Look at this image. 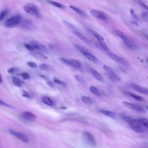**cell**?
<instances>
[{
    "instance_id": "cell-22",
    "label": "cell",
    "mask_w": 148,
    "mask_h": 148,
    "mask_svg": "<svg viewBox=\"0 0 148 148\" xmlns=\"http://www.w3.org/2000/svg\"><path fill=\"white\" fill-rule=\"evenodd\" d=\"M90 32H91V34H92V35L95 38H97L99 41H103V38L100 35V34H99L98 33H97V32H95V31H92V30H90Z\"/></svg>"
},
{
    "instance_id": "cell-3",
    "label": "cell",
    "mask_w": 148,
    "mask_h": 148,
    "mask_svg": "<svg viewBox=\"0 0 148 148\" xmlns=\"http://www.w3.org/2000/svg\"><path fill=\"white\" fill-rule=\"evenodd\" d=\"M82 138L84 143L91 147H94L96 145V140L94 136L89 132L84 131L82 134Z\"/></svg>"
},
{
    "instance_id": "cell-2",
    "label": "cell",
    "mask_w": 148,
    "mask_h": 148,
    "mask_svg": "<svg viewBox=\"0 0 148 148\" xmlns=\"http://www.w3.org/2000/svg\"><path fill=\"white\" fill-rule=\"evenodd\" d=\"M23 9L24 11L28 14L33 16L36 18L40 17V14L38 9L34 4L30 3H27L23 6Z\"/></svg>"
},
{
    "instance_id": "cell-20",
    "label": "cell",
    "mask_w": 148,
    "mask_h": 148,
    "mask_svg": "<svg viewBox=\"0 0 148 148\" xmlns=\"http://www.w3.org/2000/svg\"><path fill=\"white\" fill-rule=\"evenodd\" d=\"M81 100L83 103H84L87 105H91L92 103V101L90 97H87V96H84V95L82 96Z\"/></svg>"
},
{
    "instance_id": "cell-5",
    "label": "cell",
    "mask_w": 148,
    "mask_h": 148,
    "mask_svg": "<svg viewBox=\"0 0 148 148\" xmlns=\"http://www.w3.org/2000/svg\"><path fill=\"white\" fill-rule=\"evenodd\" d=\"M115 33L121 39V40L124 42V43H125V45L129 48L131 49H135L136 48L135 45L131 40H130L122 32L119 30H116L115 31Z\"/></svg>"
},
{
    "instance_id": "cell-38",
    "label": "cell",
    "mask_w": 148,
    "mask_h": 148,
    "mask_svg": "<svg viewBox=\"0 0 148 148\" xmlns=\"http://www.w3.org/2000/svg\"><path fill=\"white\" fill-rule=\"evenodd\" d=\"M123 119L125 120V121H127V122H128V123H130V121H131V120L132 119V118H131V117H128V116H123Z\"/></svg>"
},
{
    "instance_id": "cell-14",
    "label": "cell",
    "mask_w": 148,
    "mask_h": 148,
    "mask_svg": "<svg viewBox=\"0 0 148 148\" xmlns=\"http://www.w3.org/2000/svg\"><path fill=\"white\" fill-rule=\"evenodd\" d=\"M82 54L91 61H92L94 62H96L97 61V57L95 56H94L92 54H91V53L90 51H89L88 50H87L86 51H85Z\"/></svg>"
},
{
    "instance_id": "cell-39",
    "label": "cell",
    "mask_w": 148,
    "mask_h": 148,
    "mask_svg": "<svg viewBox=\"0 0 148 148\" xmlns=\"http://www.w3.org/2000/svg\"><path fill=\"white\" fill-rule=\"evenodd\" d=\"M16 71V68L14 67H12V68H10L8 70V72L10 73H14V72Z\"/></svg>"
},
{
    "instance_id": "cell-21",
    "label": "cell",
    "mask_w": 148,
    "mask_h": 148,
    "mask_svg": "<svg viewBox=\"0 0 148 148\" xmlns=\"http://www.w3.org/2000/svg\"><path fill=\"white\" fill-rule=\"evenodd\" d=\"M12 83L13 84L17 87H21L22 86V82L18 77H12Z\"/></svg>"
},
{
    "instance_id": "cell-35",
    "label": "cell",
    "mask_w": 148,
    "mask_h": 148,
    "mask_svg": "<svg viewBox=\"0 0 148 148\" xmlns=\"http://www.w3.org/2000/svg\"><path fill=\"white\" fill-rule=\"evenodd\" d=\"M54 82H55L56 83L62 85V86H65V83L64 82L61 81V80H58V79H54Z\"/></svg>"
},
{
    "instance_id": "cell-16",
    "label": "cell",
    "mask_w": 148,
    "mask_h": 148,
    "mask_svg": "<svg viewBox=\"0 0 148 148\" xmlns=\"http://www.w3.org/2000/svg\"><path fill=\"white\" fill-rule=\"evenodd\" d=\"M68 60H69L71 66L74 67L77 69H80L82 67L81 64L78 61L76 60H73V59H69Z\"/></svg>"
},
{
    "instance_id": "cell-11",
    "label": "cell",
    "mask_w": 148,
    "mask_h": 148,
    "mask_svg": "<svg viewBox=\"0 0 148 148\" xmlns=\"http://www.w3.org/2000/svg\"><path fill=\"white\" fill-rule=\"evenodd\" d=\"M20 117L23 120H25L27 121L34 120L36 117V116L35 114H34L30 112H28V111H25V112H22L20 114Z\"/></svg>"
},
{
    "instance_id": "cell-17",
    "label": "cell",
    "mask_w": 148,
    "mask_h": 148,
    "mask_svg": "<svg viewBox=\"0 0 148 148\" xmlns=\"http://www.w3.org/2000/svg\"><path fill=\"white\" fill-rule=\"evenodd\" d=\"M101 112L104 115H105L106 116L109 117L110 118L115 119L116 117V114L113 112H111L109 110H101Z\"/></svg>"
},
{
    "instance_id": "cell-9",
    "label": "cell",
    "mask_w": 148,
    "mask_h": 148,
    "mask_svg": "<svg viewBox=\"0 0 148 148\" xmlns=\"http://www.w3.org/2000/svg\"><path fill=\"white\" fill-rule=\"evenodd\" d=\"M123 103L124 105H125L127 107H128V108L134 110H136L137 112L143 113L145 111V109L142 106L139 105L138 104L131 103V102H127V101H123Z\"/></svg>"
},
{
    "instance_id": "cell-40",
    "label": "cell",
    "mask_w": 148,
    "mask_h": 148,
    "mask_svg": "<svg viewBox=\"0 0 148 148\" xmlns=\"http://www.w3.org/2000/svg\"><path fill=\"white\" fill-rule=\"evenodd\" d=\"M47 84L50 87H53V88L54 87V84H53V82H51V81H47Z\"/></svg>"
},
{
    "instance_id": "cell-41",
    "label": "cell",
    "mask_w": 148,
    "mask_h": 148,
    "mask_svg": "<svg viewBox=\"0 0 148 148\" xmlns=\"http://www.w3.org/2000/svg\"><path fill=\"white\" fill-rule=\"evenodd\" d=\"M2 79L1 76L0 75V83H2Z\"/></svg>"
},
{
    "instance_id": "cell-27",
    "label": "cell",
    "mask_w": 148,
    "mask_h": 148,
    "mask_svg": "<svg viewBox=\"0 0 148 148\" xmlns=\"http://www.w3.org/2000/svg\"><path fill=\"white\" fill-rule=\"evenodd\" d=\"M48 2H49L50 3H51V5H53V6H54L58 8H64V6L62 4H61V3H60L57 2L52 1H48Z\"/></svg>"
},
{
    "instance_id": "cell-7",
    "label": "cell",
    "mask_w": 148,
    "mask_h": 148,
    "mask_svg": "<svg viewBox=\"0 0 148 148\" xmlns=\"http://www.w3.org/2000/svg\"><path fill=\"white\" fill-rule=\"evenodd\" d=\"M90 13L92 16L95 17V18H97L99 20H103V21H107L108 17L107 16L105 13H103L102 11L97 9H92L90 11Z\"/></svg>"
},
{
    "instance_id": "cell-23",
    "label": "cell",
    "mask_w": 148,
    "mask_h": 148,
    "mask_svg": "<svg viewBox=\"0 0 148 148\" xmlns=\"http://www.w3.org/2000/svg\"><path fill=\"white\" fill-rule=\"evenodd\" d=\"M90 91L93 93L94 94L97 95V96H101V94L100 92V91L94 86H91L90 87Z\"/></svg>"
},
{
    "instance_id": "cell-8",
    "label": "cell",
    "mask_w": 148,
    "mask_h": 148,
    "mask_svg": "<svg viewBox=\"0 0 148 148\" xmlns=\"http://www.w3.org/2000/svg\"><path fill=\"white\" fill-rule=\"evenodd\" d=\"M9 132L12 135L16 137L17 138L21 140V141H23L25 143H28V138L24 134L18 132V131H14L13 130H9Z\"/></svg>"
},
{
    "instance_id": "cell-34",
    "label": "cell",
    "mask_w": 148,
    "mask_h": 148,
    "mask_svg": "<svg viewBox=\"0 0 148 148\" xmlns=\"http://www.w3.org/2000/svg\"><path fill=\"white\" fill-rule=\"evenodd\" d=\"M39 68L42 70H46L48 68V66L45 64H42L39 65Z\"/></svg>"
},
{
    "instance_id": "cell-30",
    "label": "cell",
    "mask_w": 148,
    "mask_h": 148,
    "mask_svg": "<svg viewBox=\"0 0 148 148\" xmlns=\"http://www.w3.org/2000/svg\"><path fill=\"white\" fill-rule=\"evenodd\" d=\"M99 45H100V46L103 49V50H105V51H109V48H108V47L107 46V45L105 43V42H103V41H99Z\"/></svg>"
},
{
    "instance_id": "cell-12",
    "label": "cell",
    "mask_w": 148,
    "mask_h": 148,
    "mask_svg": "<svg viewBox=\"0 0 148 148\" xmlns=\"http://www.w3.org/2000/svg\"><path fill=\"white\" fill-rule=\"evenodd\" d=\"M131 86L133 89H134L137 92H139L141 94H146V95L148 94V89L146 87H142L139 85L135 84H131Z\"/></svg>"
},
{
    "instance_id": "cell-29",
    "label": "cell",
    "mask_w": 148,
    "mask_h": 148,
    "mask_svg": "<svg viewBox=\"0 0 148 148\" xmlns=\"http://www.w3.org/2000/svg\"><path fill=\"white\" fill-rule=\"evenodd\" d=\"M75 79L78 82H80L81 83H85V80L80 75H75Z\"/></svg>"
},
{
    "instance_id": "cell-42",
    "label": "cell",
    "mask_w": 148,
    "mask_h": 148,
    "mask_svg": "<svg viewBox=\"0 0 148 148\" xmlns=\"http://www.w3.org/2000/svg\"><path fill=\"white\" fill-rule=\"evenodd\" d=\"M144 148H145V147H144Z\"/></svg>"
},
{
    "instance_id": "cell-25",
    "label": "cell",
    "mask_w": 148,
    "mask_h": 148,
    "mask_svg": "<svg viewBox=\"0 0 148 148\" xmlns=\"http://www.w3.org/2000/svg\"><path fill=\"white\" fill-rule=\"evenodd\" d=\"M138 120L146 128L148 127V119L144 117H139Z\"/></svg>"
},
{
    "instance_id": "cell-31",
    "label": "cell",
    "mask_w": 148,
    "mask_h": 148,
    "mask_svg": "<svg viewBox=\"0 0 148 148\" xmlns=\"http://www.w3.org/2000/svg\"><path fill=\"white\" fill-rule=\"evenodd\" d=\"M24 46H25V47L27 50H28L29 51H34V50H35V49L34 48V47L31 44H25Z\"/></svg>"
},
{
    "instance_id": "cell-36",
    "label": "cell",
    "mask_w": 148,
    "mask_h": 148,
    "mask_svg": "<svg viewBox=\"0 0 148 148\" xmlns=\"http://www.w3.org/2000/svg\"><path fill=\"white\" fill-rule=\"evenodd\" d=\"M0 105L3 106H6V107H11L9 105H8V103H6V102H5L4 101H3L2 100H1L0 99Z\"/></svg>"
},
{
    "instance_id": "cell-19",
    "label": "cell",
    "mask_w": 148,
    "mask_h": 148,
    "mask_svg": "<svg viewBox=\"0 0 148 148\" xmlns=\"http://www.w3.org/2000/svg\"><path fill=\"white\" fill-rule=\"evenodd\" d=\"M75 34L79 38H80L82 40H83V42H86V43H90V41L89 40V39H88L87 37H86L84 35H83V34H82L81 33L76 31V32H75Z\"/></svg>"
},
{
    "instance_id": "cell-26",
    "label": "cell",
    "mask_w": 148,
    "mask_h": 148,
    "mask_svg": "<svg viewBox=\"0 0 148 148\" xmlns=\"http://www.w3.org/2000/svg\"><path fill=\"white\" fill-rule=\"evenodd\" d=\"M71 9H72L73 10H74L75 12H76L77 13L80 14V15H84V13L83 11H82L81 9L76 8V7H75V6H69Z\"/></svg>"
},
{
    "instance_id": "cell-18",
    "label": "cell",
    "mask_w": 148,
    "mask_h": 148,
    "mask_svg": "<svg viewBox=\"0 0 148 148\" xmlns=\"http://www.w3.org/2000/svg\"><path fill=\"white\" fill-rule=\"evenodd\" d=\"M42 102L47 105H49V106H52L54 105L53 101L48 97H42Z\"/></svg>"
},
{
    "instance_id": "cell-24",
    "label": "cell",
    "mask_w": 148,
    "mask_h": 148,
    "mask_svg": "<svg viewBox=\"0 0 148 148\" xmlns=\"http://www.w3.org/2000/svg\"><path fill=\"white\" fill-rule=\"evenodd\" d=\"M9 12L8 9H4L0 12V21H2Z\"/></svg>"
},
{
    "instance_id": "cell-13",
    "label": "cell",
    "mask_w": 148,
    "mask_h": 148,
    "mask_svg": "<svg viewBox=\"0 0 148 148\" xmlns=\"http://www.w3.org/2000/svg\"><path fill=\"white\" fill-rule=\"evenodd\" d=\"M31 45L34 47L35 50H39L41 51H46V49L44 45L40 43L37 41H32Z\"/></svg>"
},
{
    "instance_id": "cell-33",
    "label": "cell",
    "mask_w": 148,
    "mask_h": 148,
    "mask_svg": "<svg viewBox=\"0 0 148 148\" xmlns=\"http://www.w3.org/2000/svg\"><path fill=\"white\" fill-rule=\"evenodd\" d=\"M27 65L28 66H29L30 67H32V68H36L37 67V65L35 62H32V61H29V62H27Z\"/></svg>"
},
{
    "instance_id": "cell-4",
    "label": "cell",
    "mask_w": 148,
    "mask_h": 148,
    "mask_svg": "<svg viewBox=\"0 0 148 148\" xmlns=\"http://www.w3.org/2000/svg\"><path fill=\"white\" fill-rule=\"evenodd\" d=\"M21 20V17L20 15H16L8 18L4 23V25L6 28H13L18 25Z\"/></svg>"
},
{
    "instance_id": "cell-6",
    "label": "cell",
    "mask_w": 148,
    "mask_h": 148,
    "mask_svg": "<svg viewBox=\"0 0 148 148\" xmlns=\"http://www.w3.org/2000/svg\"><path fill=\"white\" fill-rule=\"evenodd\" d=\"M103 68L106 72L109 78L111 80H112L113 82H119L120 80V78L119 77V76L109 66L106 65H103Z\"/></svg>"
},
{
    "instance_id": "cell-15",
    "label": "cell",
    "mask_w": 148,
    "mask_h": 148,
    "mask_svg": "<svg viewBox=\"0 0 148 148\" xmlns=\"http://www.w3.org/2000/svg\"><path fill=\"white\" fill-rule=\"evenodd\" d=\"M91 73L93 77L97 80L99 82H103V78L102 76V75L95 69H91Z\"/></svg>"
},
{
    "instance_id": "cell-37",
    "label": "cell",
    "mask_w": 148,
    "mask_h": 148,
    "mask_svg": "<svg viewBox=\"0 0 148 148\" xmlns=\"http://www.w3.org/2000/svg\"><path fill=\"white\" fill-rule=\"evenodd\" d=\"M23 96H24V97H27V98H31V95L28 92H26V91H23Z\"/></svg>"
},
{
    "instance_id": "cell-32",
    "label": "cell",
    "mask_w": 148,
    "mask_h": 148,
    "mask_svg": "<svg viewBox=\"0 0 148 148\" xmlns=\"http://www.w3.org/2000/svg\"><path fill=\"white\" fill-rule=\"evenodd\" d=\"M21 75L22 77L23 78V79H24V80H27V79H28L30 78V75L27 73H21Z\"/></svg>"
},
{
    "instance_id": "cell-1",
    "label": "cell",
    "mask_w": 148,
    "mask_h": 148,
    "mask_svg": "<svg viewBox=\"0 0 148 148\" xmlns=\"http://www.w3.org/2000/svg\"><path fill=\"white\" fill-rule=\"evenodd\" d=\"M132 130L138 133L145 132L147 128L138 119H132L129 123Z\"/></svg>"
},
{
    "instance_id": "cell-28",
    "label": "cell",
    "mask_w": 148,
    "mask_h": 148,
    "mask_svg": "<svg viewBox=\"0 0 148 148\" xmlns=\"http://www.w3.org/2000/svg\"><path fill=\"white\" fill-rule=\"evenodd\" d=\"M129 94H130V96H131L132 98H134V99H135L137 101H143V98L140 96H139V95H137L136 94H132V93H130Z\"/></svg>"
},
{
    "instance_id": "cell-10",
    "label": "cell",
    "mask_w": 148,
    "mask_h": 148,
    "mask_svg": "<svg viewBox=\"0 0 148 148\" xmlns=\"http://www.w3.org/2000/svg\"><path fill=\"white\" fill-rule=\"evenodd\" d=\"M108 55L109 56V57L112 59L113 60H114L116 62H117L121 64H123L124 65H127V62L122 57H119V56L113 53L110 52L108 53Z\"/></svg>"
}]
</instances>
